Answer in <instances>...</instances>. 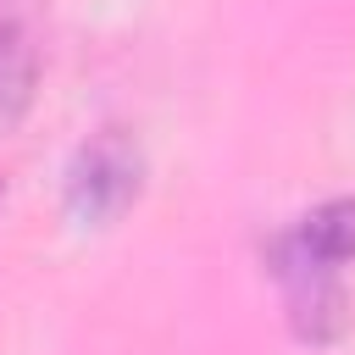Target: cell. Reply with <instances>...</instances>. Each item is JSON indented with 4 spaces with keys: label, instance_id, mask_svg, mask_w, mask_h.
Wrapping results in <instances>:
<instances>
[{
    "label": "cell",
    "instance_id": "obj_3",
    "mask_svg": "<svg viewBox=\"0 0 355 355\" xmlns=\"http://www.w3.org/2000/svg\"><path fill=\"white\" fill-rule=\"evenodd\" d=\"M39 83V44L22 0H0V122H17Z\"/></svg>",
    "mask_w": 355,
    "mask_h": 355
},
{
    "label": "cell",
    "instance_id": "obj_1",
    "mask_svg": "<svg viewBox=\"0 0 355 355\" xmlns=\"http://www.w3.org/2000/svg\"><path fill=\"white\" fill-rule=\"evenodd\" d=\"M144 189V155L139 139L122 128H100L78 144L72 166H67V205L83 222H111L122 216Z\"/></svg>",
    "mask_w": 355,
    "mask_h": 355
},
{
    "label": "cell",
    "instance_id": "obj_2",
    "mask_svg": "<svg viewBox=\"0 0 355 355\" xmlns=\"http://www.w3.org/2000/svg\"><path fill=\"white\" fill-rule=\"evenodd\" d=\"M283 261H300V266H322V272H338L344 261H355V200L338 194L327 205H316L311 216L294 222V233L277 239Z\"/></svg>",
    "mask_w": 355,
    "mask_h": 355
}]
</instances>
